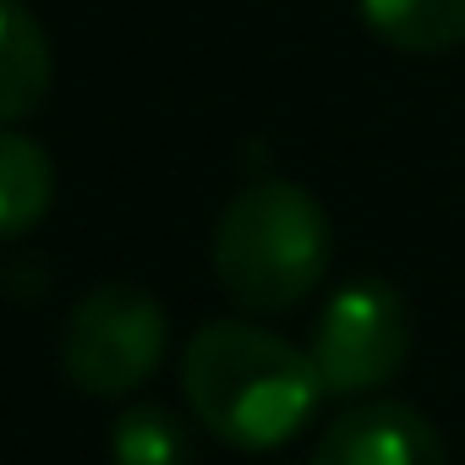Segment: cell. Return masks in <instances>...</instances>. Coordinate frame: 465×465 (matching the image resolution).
<instances>
[{"label": "cell", "instance_id": "1", "mask_svg": "<svg viewBox=\"0 0 465 465\" xmlns=\"http://www.w3.org/2000/svg\"><path fill=\"white\" fill-rule=\"evenodd\" d=\"M181 394L192 416L230 449H280L323 405V378L291 340L213 318L181 351Z\"/></svg>", "mask_w": 465, "mask_h": 465}, {"label": "cell", "instance_id": "2", "mask_svg": "<svg viewBox=\"0 0 465 465\" xmlns=\"http://www.w3.org/2000/svg\"><path fill=\"white\" fill-rule=\"evenodd\" d=\"M334 252L323 203L296 181H252L213 224V280L242 312H285L307 302Z\"/></svg>", "mask_w": 465, "mask_h": 465}, {"label": "cell", "instance_id": "3", "mask_svg": "<svg viewBox=\"0 0 465 465\" xmlns=\"http://www.w3.org/2000/svg\"><path fill=\"white\" fill-rule=\"evenodd\" d=\"M164 340H170L164 307L143 285L110 280L72 302V312L61 323V367L83 394L126 400L159 372Z\"/></svg>", "mask_w": 465, "mask_h": 465}, {"label": "cell", "instance_id": "4", "mask_svg": "<svg viewBox=\"0 0 465 465\" xmlns=\"http://www.w3.org/2000/svg\"><path fill=\"white\" fill-rule=\"evenodd\" d=\"M411 345H416L411 302L389 280H351L318 312V334L307 356L323 378V394L356 400L400 378V367L411 361Z\"/></svg>", "mask_w": 465, "mask_h": 465}, {"label": "cell", "instance_id": "5", "mask_svg": "<svg viewBox=\"0 0 465 465\" xmlns=\"http://www.w3.org/2000/svg\"><path fill=\"white\" fill-rule=\"evenodd\" d=\"M307 465H449V449L416 405L367 400L323 427Z\"/></svg>", "mask_w": 465, "mask_h": 465}, {"label": "cell", "instance_id": "6", "mask_svg": "<svg viewBox=\"0 0 465 465\" xmlns=\"http://www.w3.org/2000/svg\"><path fill=\"white\" fill-rule=\"evenodd\" d=\"M55 83V50L45 23L23 0H0V126L34 115L50 99Z\"/></svg>", "mask_w": 465, "mask_h": 465}, {"label": "cell", "instance_id": "7", "mask_svg": "<svg viewBox=\"0 0 465 465\" xmlns=\"http://www.w3.org/2000/svg\"><path fill=\"white\" fill-rule=\"evenodd\" d=\"M55 203V159L28 132L0 126V247L23 242Z\"/></svg>", "mask_w": 465, "mask_h": 465}, {"label": "cell", "instance_id": "8", "mask_svg": "<svg viewBox=\"0 0 465 465\" xmlns=\"http://www.w3.org/2000/svg\"><path fill=\"white\" fill-rule=\"evenodd\" d=\"M372 39L405 55H443L465 45V0H356Z\"/></svg>", "mask_w": 465, "mask_h": 465}, {"label": "cell", "instance_id": "9", "mask_svg": "<svg viewBox=\"0 0 465 465\" xmlns=\"http://www.w3.org/2000/svg\"><path fill=\"white\" fill-rule=\"evenodd\" d=\"M110 460L115 465H197L192 427L170 405H126L110 421Z\"/></svg>", "mask_w": 465, "mask_h": 465}]
</instances>
